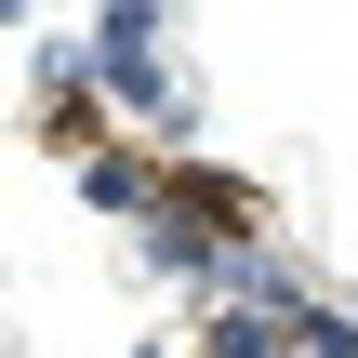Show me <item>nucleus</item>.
I'll use <instances>...</instances> for the list:
<instances>
[{
    "label": "nucleus",
    "mask_w": 358,
    "mask_h": 358,
    "mask_svg": "<svg viewBox=\"0 0 358 358\" xmlns=\"http://www.w3.org/2000/svg\"><path fill=\"white\" fill-rule=\"evenodd\" d=\"M80 199H93V213H133V226H146V213H159L173 186H159V159H133V146H93V159H80Z\"/></svg>",
    "instance_id": "f257e3e1"
},
{
    "label": "nucleus",
    "mask_w": 358,
    "mask_h": 358,
    "mask_svg": "<svg viewBox=\"0 0 358 358\" xmlns=\"http://www.w3.org/2000/svg\"><path fill=\"white\" fill-rule=\"evenodd\" d=\"M292 345V319H266V306H213V332H199V358H279Z\"/></svg>",
    "instance_id": "f03ea898"
},
{
    "label": "nucleus",
    "mask_w": 358,
    "mask_h": 358,
    "mask_svg": "<svg viewBox=\"0 0 358 358\" xmlns=\"http://www.w3.org/2000/svg\"><path fill=\"white\" fill-rule=\"evenodd\" d=\"M0 27H27V0H0Z\"/></svg>",
    "instance_id": "7ed1b4c3"
},
{
    "label": "nucleus",
    "mask_w": 358,
    "mask_h": 358,
    "mask_svg": "<svg viewBox=\"0 0 358 358\" xmlns=\"http://www.w3.org/2000/svg\"><path fill=\"white\" fill-rule=\"evenodd\" d=\"M146 358H173V345H146Z\"/></svg>",
    "instance_id": "20e7f679"
}]
</instances>
